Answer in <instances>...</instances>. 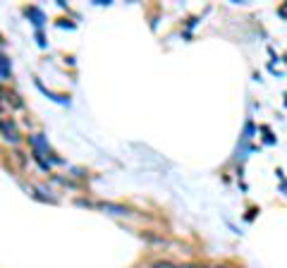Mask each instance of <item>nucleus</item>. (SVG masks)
<instances>
[{"mask_svg": "<svg viewBox=\"0 0 287 268\" xmlns=\"http://www.w3.org/2000/svg\"><path fill=\"white\" fill-rule=\"evenodd\" d=\"M0 129H2V134H5V139H10V142H17L19 139V132H17V127H15V122L10 120H0Z\"/></svg>", "mask_w": 287, "mask_h": 268, "instance_id": "obj_1", "label": "nucleus"}, {"mask_svg": "<svg viewBox=\"0 0 287 268\" xmlns=\"http://www.w3.org/2000/svg\"><path fill=\"white\" fill-rule=\"evenodd\" d=\"M7 58L5 55H0V77H7Z\"/></svg>", "mask_w": 287, "mask_h": 268, "instance_id": "obj_2", "label": "nucleus"}, {"mask_svg": "<svg viewBox=\"0 0 287 268\" xmlns=\"http://www.w3.org/2000/svg\"><path fill=\"white\" fill-rule=\"evenodd\" d=\"M156 268H172V266H168V264H158Z\"/></svg>", "mask_w": 287, "mask_h": 268, "instance_id": "obj_3", "label": "nucleus"}, {"mask_svg": "<svg viewBox=\"0 0 287 268\" xmlns=\"http://www.w3.org/2000/svg\"><path fill=\"white\" fill-rule=\"evenodd\" d=\"M182 268H197V266H182Z\"/></svg>", "mask_w": 287, "mask_h": 268, "instance_id": "obj_4", "label": "nucleus"}]
</instances>
